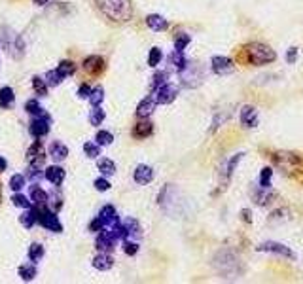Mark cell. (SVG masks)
I'll list each match as a JSON object with an SVG mask.
<instances>
[{
  "mask_svg": "<svg viewBox=\"0 0 303 284\" xmlns=\"http://www.w3.org/2000/svg\"><path fill=\"white\" fill-rule=\"evenodd\" d=\"M48 152H46V146H44V142H42V138H34V142L27 148L25 152V159L27 163H34V165H40V167H46L44 163H46V156Z\"/></svg>",
  "mask_w": 303,
  "mask_h": 284,
  "instance_id": "8992f818",
  "label": "cell"
},
{
  "mask_svg": "<svg viewBox=\"0 0 303 284\" xmlns=\"http://www.w3.org/2000/svg\"><path fill=\"white\" fill-rule=\"evenodd\" d=\"M146 25H148L150 31H154V32H163V31H167L169 21L163 15H159V13H150L146 17Z\"/></svg>",
  "mask_w": 303,
  "mask_h": 284,
  "instance_id": "7402d4cb",
  "label": "cell"
},
{
  "mask_svg": "<svg viewBox=\"0 0 303 284\" xmlns=\"http://www.w3.org/2000/svg\"><path fill=\"white\" fill-rule=\"evenodd\" d=\"M156 104H158V100L156 97H146L138 102V106H136V116L142 120V118H150L154 112H156Z\"/></svg>",
  "mask_w": 303,
  "mask_h": 284,
  "instance_id": "603a6c76",
  "label": "cell"
},
{
  "mask_svg": "<svg viewBox=\"0 0 303 284\" xmlns=\"http://www.w3.org/2000/svg\"><path fill=\"white\" fill-rule=\"evenodd\" d=\"M273 161L279 165L286 174L303 173V158L292 152H279L273 156Z\"/></svg>",
  "mask_w": 303,
  "mask_h": 284,
  "instance_id": "277c9868",
  "label": "cell"
},
{
  "mask_svg": "<svg viewBox=\"0 0 303 284\" xmlns=\"http://www.w3.org/2000/svg\"><path fill=\"white\" fill-rule=\"evenodd\" d=\"M210 64H212V70L220 76H228L233 72V68H235V64L231 61L230 57H224V55H214L212 59H210Z\"/></svg>",
  "mask_w": 303,
  "mask_h": 284,
  "instance_id": "4fadbf2b",
  "label": "cell"
},
{
  "mask_svg": "<svg viewBox=\"0 0 303 284\" xmlns=\"http://www.w3.org/2000/svg\"><path fill=\"white\" fill-rule=\"evenodd\" d=\"M101 148H102V146H101L99 142H91V140H89V142H85L84 144V154L89 158V159H97L99 156H101Z\"/></svg>",
  "mask_w": 303,
  "mask_h": 284,
  "instance_id": "f35d334b",
  "label": "cell"
},
{
  "mask_svg": "<svg viewBox=\"0 0 303 284\" xmlns=\"http://www.w3.org/2000/svg\"><path fill=\"white\" fill-rule=\"evenodd\" d=\"M25 112L29 114V116H33V118H38V116H48L49 112L40 104V100L38 99H29L25 102Z\"/></svg>",
  "mask_w": 303,
  "mask_h": 284,
  "instance_id": "4316f807",
  "label": "cell"
},
{
  "mask_svg": "<svg viewBox=\"0 0 303 284\" xmlns=\"http://www.w3.org/2000/svg\"><path fill=\"white\" fill-rule=\"evenodd\" d=\"M190 42H192V36H190V34H186V32H180L178 36L174 38V50L184 51L188 46H190Z\"/></svg>",
  "mask_w": 303,
  "mask_h": 284,
  "instance_id": "ee69618b",
  "label": "cell"
},
{
  "mask_svg": "<svg viewBox=\"0 0 303 284\" xmlns=\"http://www.w3.org/2000/svg\"><path fill=\"white\" fill-rule=\"evenodd\" d=\"M13 102H15V91L10 86L0 87V108L8 110V108H12Z\"/></svg>",
  "mask_w": 303,
  "mask_h": 284,
  "instance_id": "484cf974",
  "label": "cell"
},
{
  "mask_svg": "<svg viewBox=\"0 0 303 284\" xmlns=\"http://www.w3.org/2000/svg\"><path fill=\"white\" fill-rule=\"evenodd\" d=\"M17 275H19V279H21L23 283H31V281H34V279L38 277L36 263H33V261L21 263V265H19V269H17Z\"/></svg>",
  "mask_w": 303,
  "mask_h": 284,
  "instance_id": "cb8c5ba5",
  "label": "cell"
},
{
  "mask_svg": "<svg viewBox=\"0 0 303 284\" xmlns=\"http://www.w3.org/2000/svg\"><path fill=\"white\" fill-rule=\"evenodd\" d=\"M169 64H172L178 72L180 70H184L186 66H188V59H186V55H184V51H178V50H174L172 53L169 55Z\"/></svg>",
  "mask_w": 303,
  "mask_h": 284,
  "instance_id": "1f68e13d",
  "label": "cell"
},
{
  "mask_svg": "<svg viewBox=\"0 0 303 284\" xmlns=\"http://www.w3.org/2000/svg\"><path fill=\"white\" fill-rule=\"evenodd\" d=\"M91 265L97 271H110L114 267V258L110 256V252H99L97 256L91 259Z\"/></svg>",
  "mask_w": 303,
  "mask_h": 284,
  "instance_id": "d6986e66",
  "label": "cell"
},
{
  "mask_svg": "<svg viewBox=\"0 0 303 284\" xmlns=\"http://www.w3.org/2000/svg\"><path fill=\"white\" fill-rule=\"evenodd\" d=\"M19 223L25 229H33L38 223V209L33 205L31 209H23V212L19 214Z\"/></svg>",
  "mask_w": 303,
  "mask_h": 284,
  "instance_id": "44dd1931",
  "label": "cell"
},
{
  "mask_svg": "<svg viewBox=\"0 0 303 284\" xmlns=\"http://www.w3.org/2000/svg\"><path fill=\"white\" fill-rule=\"evenodd\" d=\"M87 227H89V231H91V233H99V231H102L106 225H104V222H102L99 216H95V218L89 222V225H87Z\"/></svg>",
  "mask_w": 303,
  "mask_h": 284,
  "instance_id": "681fc988",
  "label": "cell"
},
{
  "mask_svg": "<svg viewBox=\"0 0 303 284\" xmlns=\"http://www.w3.org/2000/svg\"><path fill=\"white\" fill-rule=\"evenodd\" d=\"M99 12L116 23H125L133 17L131 0H95Z\"/></svg>",
  "mask_w": 303,
  "mask_h": 284,
  "instance_id": "6da1fadb",
  "label": "cell"
},
{
  "mask_svg": "<svg viewBox=\"0 0 303 284\" xmlns=\"http://www.w3.org/2000/svg\"><path fill=\"white\" fill-rule=\"evenodd\" d=\"M49 197H48V207L51 210H55V212H59L63 207H65V201H63V195H61L59 188H55V189H51L48 191Z\"/></svg>",
  "mask_w": 303,
  "mask_h": 284,
  "instance_id": "f546056e",
  "label": "cell"
},
{
  "mask_svg": "<svg viewBox=\"0 0 303 284\" xmlns=\"http://www.w3.org/2000/svg\"><path fill=\"white\" fill-rule=\"evenodd\" d=\"M116 243H118V239H116V235L112 233V229H110V227H104L102 231H99L97 233L95 248H97L99 252H112V250L116 248Z\"/></svg>",
  "mask_w": 303,
  "mask_h": 284,
  "instance_id": "ba28073f",
  "label": "cell"
},
{
  "mask_svg": "<svg viewBox=\"0 0 303 284\" xmlns=\"http://www.w3.org/2000/svg\"><path fill=\"white\" fill-rule=\"evenodd\" d=\"M44 254H46V250H44V247L40 243H31L29 248H27V258L33 263H40L42 258H44Z\"/></svg>",
  "mask_w": 303,
  "mask_h": 284,
  "instance_id": "83f0119b",
  "label": "cell"
},
{
  "mask_svg": "<svg viewBox=\"0 0 303 284\" xmlns=\"http://www.w3.org/2000/svg\"><path fill=\"white\" fill-rule=\"evenodd\" d=\"M10 201H12L13 207H17V209H31V207H33V201H31V197H29V195H25V193H21V191H13L12 197H10Z\"/></svg>",
  "mask_w": 303,
  "mask_h": 284,
  "instance_id": "d6a6232c",
  "label": "cell"
},
{
  "mask_svg": "<svg viewBox=\"0 0 303 284\" xmlns=\"http://www.w3.org/2000/svg\"><path fill=\"white\" fill-rule=\"evenodd\" d=\"M44 178H46L53 188H61V184H63L65 178H67V173H65V169L61 167V163H53V165H48V167L44 169Z\"/></svg>",
  "mask_w": 303,
  "mask_h": 284,
  "instance_id": "9c48e42d",
  "label": "cell"
},
{
  "mask_svg": "<svg viewBox=\"0 0 303 284\" xmlns=\"http://www.w3.org/2000/svg\"><path fill=\"white\" fill-rule=\"evenodd\" d=\"M0 195H2V193H0Z\"/></svg>",
  "mask_w": 303,
  "mask_h": 284,
  "instance_id": "6f0895ef",
  "label": "cell"
},
{
  "mask_svg": "<svg viewBox=\"0 0 303 284\" xmlns=\"http://www.w3.org/2000/svg\"><path fill=\"white\" fill-rule=\"evenodd\" d=\"M93 186H95V189L97 191H108L110 188H112V184H110L108 176H99V178H95V182H93Z\"/></svg>",
  "mask_w": 303,
  "mask_h": 284,
  "instance_id": "7dc6e473",
  "label": "cell"
},
{
  "mask_svg": "<svg viewBox=\"0 0 303 284\" xmlns=\"http://www.w3.org/2000/svg\"><path fill=\"white\" fill-rule=\"evenodd\" d=\"M91 89H93V87L89 86V84H82V86L78 87V93H76V95H78V99L87 100L89 99V95H91Z\"/></svg>",
  "mask_w": 303,
  "mask_h": 284,
  "instance_id": "f907efd6",
  "label": "cell"
},
{
  "mask_svg": "<svg viewBox=\"0 0 303 284\" xmlns=\"http://www.w3.org/2000/svg\"><path fill=\"white\" fill-rule=\"evenodd\" d=\"M180 78L182 84L186 87H195L199 84V80H201V74L197 72V68H195L194 64H188L184 70H180Z\"/></svg>",
  "mask_w": 303,
  "mask_h": 284,
  "instance_id": "ffe728a7",
  "label": "cell"
},
{
  "mask_svg": "<svg viewBox=\"0 0 303 284\" xmlns=\"http://www.w3.org/2000/svg\"><path fill=\"white\" fill-rule=\"evenodd\" d=\"M271 178H273V169L271 167L262 169V173H260V188L262 189H269L271 188Z\"/></svg>",
  "mask_w": 303,
  "mask_h": 284,
  "instance_id": "60d3db41",
  "label": "cell"
},
{
  "mask_svg": "<svg viewBox=\"0 0 303 284\" xmlns=\"http://www.w3.org/2000/svg\"><path fill=\"white\" fill-rule=\"evenodd\" d=\"M167 78H169L167 70H158L156 74L152 76V89L156 91V89H159L161 86H165V84H167Z\"/></svg>",
  "mask_w": 303,
  "mask_h": 284,
  "instance_id": "b9f144b4",
  "label": "cell"
},
{
  "mask_svg": "<svg viewBox=\"0 0 303 284\" xmlns=\"http://www.w3.org/2000/svg\"><path fill=\"white\" fill-rule=\"evenodd\" d=\"M36 6H46V4H49V0H33Z\"/></svg>",
  "mask_w": 303,
  "mask_h": 284,
  "instance_id": "9f6ffc18",
  "label": "cell"
},
{
  "mask_svg": "<svg viewBox=\"0 0 303 284\" xmlns=\"http://www.w3.org/2000/svg\"><path fill=\"white\" fill-rule=\"evenodd\" d=\"M154 176H156V173H154V169H152L150 165H136L133 171V180H135V184H138V186L150 184V182L154 180Z\"/></svg>",
  "mask_w": 303,
  "mask_h": 284,
  "instance_id": "9a60e30c",
  "label": "cell"
},
{
  "mask_svg": "<svg viewBox=\"0 0 303 284\" xmlns=\"http://www.w3.org/2000/svg\"><path fill=\"white\" fill-rule=\"evenodd\" d=\"M97 171L102 176H114L116 174V163L110 158H102V159L97 161Z\"/></svg>",
  "mask_w": 303,
  "mask_h": 284,
  "instance_id": "4dcf8cb0",
  "label": "cell"
},
{
  "mask_svg": "<svg viewBox=\"0 0 303 284\" xmlns=\"http://www.w3.org/2000/svg\"><path fill=\"white\" fill-rule=\"evenodd\" d=\"M89 102H91V106H101L102 104V100H104V89L101 86H95L91 89V95H89Z\"/></svg>",
  "mask_w": 303,
  "mask_h": 284,
  "instance_id": "ab89813d",
  "label": "cell"
},
{
  "mask_svg": "<svg viewBox=\"0 0 303 284\" xmlns=\"http://www.w3.org/2000/svg\"><path fill=\"white\" fill-rule=\"evenodd\" d=\"M51 124H53V120H51V116H38V118H33L31 120V124H29V133L33 138H44V136L49 135V131H51Z\"/></svg>",
  "mask_w": 303,
  "mask_h": 284,
  "instance_id": "52a82bcc",
  "label": "cell"
},
{
  "mask_svg": "<svg viewBox=\"0 0 303 284\" xmlns=\"http://www.w3.org/2000/svg\"><path fill=\"white\" fill-rule=\"evenodd\" d=\"M38 209V225H42L46 231L51 233H63V223L55 210H51L48 205H40Z\"/></svg>",
  "mask_w": 303,
  "mask_h": 284,
  "instance_id": "5b68a950",
  "label": "cell"
},
{
  "mask_svg": "<svg viewBox=\"0 0 303 284\" xmlns=\"http://www.w3.org/2000/svg\"><path fill=\"white\" fill-rule=\"evenodd\" d=\"M258 120H260V114L256 110V106L252 104H246L241 108V124L244 127H256L258 125Z\"/></svg>",
  "mask_w": 303,
  "mask_h": 284,
  "instance_id": "ac0fdd59",
  "label": "cell"
},
{
  "mask_svg": "<svg viewBox=\"0 0 303 284\" xmlns=\"http://www.w3.org/2000/svg\"><path fill=\"white\" fill-rule=\"evenodd\" d=\"M82 68H84L87 74L99 76L104 72L106 63H104V59H102L101 55H89V57H85L84 63H82Z\"/></svg>",
  "mask_w": 303,
  "mask_h": 284,
  "instance_id": "30bf717a",
  "label": "cell"
},
{
  "mask_svg": "<svg viewBox=\"0 0 303 284\" xmlns=\"http://www.w3.org/2000/svg\"><path fill=\"white\" fill-rule=\"evenodd\" d=\"M8 186H10V189H12V191H21L25 186H27V176L21 174V173L12 174V178H10Z\"/></svg>",
  "mask_w": 303,
  "mask_h": 284,
  "instance_id": "8d00e7d4",
  "label": "cell"
},
{
  "mask_svg": "<svg viewBox=\"0 0 303 284\" xmlns=\"http://www.w3.org/2000/svg\"><path fill=\"white\" fill-rule=\"evenodd\" d=\"M123 243V252L127 254V256H135L136 252H138V245L135 243V241H129V239H125V241H121Z\"/></svg>",
  "mask_w": 303,
  "mask_h": 284,
  "instance_id": "c3c4849f",
  "label": "cell"
},
{
  "mask_svg": "<svg viewBox=\"0 0 303 284\" xmlns=\"http://www.w3.org/2000/svg\"><path fill=\"white\" fill-rule=\"evenodd\" d=\"M0 46H2V50L6 51L12 59H17V61L23 59L25 42H23V38L19 36L12 27L4 25L0 29Z\"/></svg>",
  "mask_w": 303,
  "mask_h": 284,
  "instance_id": "7a4b0ae2",
  "label": "cell"
},
{
  "mask_svg": "<svg viewBox=\"0 0 303 284\" xmlns=\"http://www.w3.org/2000/svg\"><path fill=\"white\" fill-rule=\"evenodd\" d=\"M44 80H46V84H48L49 87H57L63 84V76H61V72L57 70V68H53V70H48L46 72V76H44Z\"/></svg>",
  "mask_w": 303,
  "mask_h": 284,
  "instance_id": "74e56055",
  "label": "cell"
},
{
  "mask_svg": "<svg viewBox=\"0 0 303 284\" xmlns=\"http://www.w3.org/2000/svg\"><path fill=\"white\" fill-rule=\"evenodd\" d=\"M48 156L53 163H63V161L68 158V146L61 140H53L48 146Z\"/></svg>",
  "mask_w": 303,
  "mask_h": 284,
  "instance_id": "5bb4252c",
  "label": "cell"
},
{
  "mask_svg": "<svg viewBox=\"0 0 303 284\" xmlns=\"http://www.w3.org/2000/svg\"><path fill=\"white\" fill-rule=\"evenodd\" d=\"M76 63L74 61H68V59H63V61L57 64V70L61 72V76L63 78H70V76L76 74Z\"/></svg>",
  "mask_w": 303,
  "mask_h": 284,
  "instance_id": "e575fe53",
  "label": "cell"
},
{
  "mask_svg": "<svg viewBox=\"0 0 303 284\" xmlns=\"http://www.w3.org/2000/svg\"><path fill=\"white\" fill-rule=\"evenodd\" d=\"M241 156H242V154H235V156H233V159L228 163V169H226V180H228L231 174H233L235 167H237V163H239V159H241Z\"/></svg>",
  "mask_w": 303,
  "mask_h": 284,
  "instance_id": "816d5d0a",
  "label": "cell"
},
{
  "mask_svg": "<svg viewBox=\"0 0 303 284\" xmlns=\"http://www.w3.org/2000/svg\"><path fill=\"white\" fill-rule=\"evenodd\" d=\"M242 218H244L246 222H252V218H250V210H242Z\"/></svg>",
  "mask_w": 303,
  "mask_h": 284,
  "instance_id": "11a10c76",
  "label": "cell"
},
{
  "mask_svg": "<svg viewBox=\"0 0 303 284\" xmlns=\"http://www.w3.org/2000/svg\"><path fill=\"white\" fill-rule=\"evenodd\" d=\"M123 222V225L127 227V231H129V235L133 237V235H138L140 233V223L136 222L135 218H125V220H121Z\"/></svg>",
  "mask_w": 303,
  "mask_h": 284,
  "instance_id": "bcb514c9",
  "label": "cell"
},
{
  "mask_svg": "<svg viewBox=\"0 0 303 284\" xmlns=\"http://www.w3.org/2000/svg\"><path fill=\"white\" fill-rule=\"evenodd\" d=\"M97 216L104 222L106 227H112V225H116V223L120 222V214H118V210H116L114 205H104L102 209L99 210Z\"/></svg>",
  "mask_w": 303,
  "mask_h": 284,
  "instance_id": "e0dca14e",
  "label": "cell"
},
{
  "mask_svg": "<svg viewBox=\"0 0 303 284\" xmlns=\"http://www.w3.org/2000/svg\"><path fill=\"white\" fill-rule=\"evenodd\" d=\"M95 142H99L101 146H110L114 142V135L110 131L101 129V131H97V135H95Z\"/></svg>",
  "mask_w": 303,
  "mask_h": 284,
  "instance_id": "7bdbcfd3",
  "label": "cell"
},
{
  "mask_svg": "<svg viewBox=\"0 0 303 284\" xmlns=\"http://www.w3.org/2000/svg\"><path fill=\"white\" fill-rule=\"evenodd\" d=\"M104 118H106V112L102 110L101 106H93L91 112H89V124L93 125V127H99L104 122Z\"/></svg>",
  "mask_w": 303,
  "mask_h": 284,
  "instance_id": "d590c367",
  "label": "cell"
},
{
  "mask_svg": "<svg viewBox=\"0 0 303 284\" xmlns=\"http://www.w3.org/2000/svg\"><path fill=\"white\" fill-rule=\"evenodd\" d=\"M31 86H33L34 95H38V97H48L49 86L46 84V80H44L42 76H33V78H31Z\"/></svg>",
  "mask_w": 303,
  "mask_h": 284,
  "instance_id": "f1b7e54d",
  "label": "cell"
},
{
  "mask_svg": "<svg viewBox=\"0 0 303 284\" xmlns=\"http://www.w3.org/2000/svg\"><path fill=\"white\" fill-rule=\"evenodd\" d=\"M258 250H260V252H271V254H280V256H284V258H294V256H296L286 245L277 243V241H266V243H262V245L258 247Z\"/></svg>",
  "mask_w": 303,
  "mask_h": 284,
  "instance_id": "8fae6325",
  "label": "cell"
},
{
  "mask_svg": "<svg viewBox=\"0 0 303 284\" xmlns=\"http://www.w3.org/2000/svg\"><path fill=\"white\" fill-rule=\"evenodd\" d=\"M163 59V51L159 50V48H152L150 50V55H148V64L152 66V68H156L159 63Z\"/></svg>",
  "mask_w": 303,
  "mask_h": 284,
  "instance_id": "f6af8a7d",
  "label": "cell"
},
{
  "mask_svg": "<svg viewBox=\"0 0 303 284\" xmlns=\"http://www.w3.org/2000/svg\"><path fill=\"white\" fill-rule=\"evenodd\" d=\"M6 171H8V159L4 156H0V174L6 173Z\"/></svg>",
  "mask_w": 303,
  "mask_h": 284,
  "instance_id": "db71d44e",
  "label": "cell"
},
{
  "mask_svg": "<svg viewBox=\"0 0 303 284\" xmlns=\"http://www.w3.org/2000/svg\"><path fill=\"white\" fill-rule=\"evenodd\" d=\"M29 197H31L34 207H40V205H48L49 193L38 182H31V186H29Z\"/></svg>",
  "mask_w": 303,
  "mask_h": 284,
  "instance_id": "2e32d148",
  "label": "cell"
},
{
  "mask_svg": "<svg viewBox=\"0 0 303 284\" xmlns=\"http://www.w3.org/2000/svg\"><path fill=\"white\" fill-rule=\"evenodd\" d=\"M44 169H46V167L29 163V169H27V174H25L27 180H31V182H40V180H44Z\"/></svg>",
  "mask_w": 303,
  "mask_h": 284,
  "instance_id": "836d02e7",
  "label": "cell"
},
{
  "mask_svg": "<svg viewBox=\"0 0 303 284\" xmlns=\"http://www.w3.org/2000/svg\"><path fill=\"white\" fill-rule=\"evenodd\" d=\"M286 61L288 64H294V63L298 61V48H290L288 53H286Z\"/></svg>",
  "mask_w": 303,
  "mask_h": 284,
  "instance_id": "f5cc1de1",
  "label": "cell"
},
{
  "mask_svg": "<svg viewBox=\"0 0 303 284\" xmlns=\"http://www.w3.org/2000/svg\"><path fill=\"white\" fill-rule=\"evenodd\" d=\"M152 133H154V124L148 122L146 118H142V122H138L133 127L135 138H148V136H152Z\"/></svg>",
  "mask_w": 303,
  "mask_h": 284,
  "instance_id": "d4e9b609",
  "label": "cell"
},
{
  "mask_svg": "<svg viewBox=\"0 0 303 284\" xmlns=\"http://www.w3.org/2000/svg\"><path fill=\"white\" fill-rule=\"evenodd\" d=\"M176 95H178V87L172 86V84H165V86H161L159 89H156V100H158V104H170L172 100L176 99Z\"/></svg>",
  "mask_w": 303,
  "mask_h": 284,
  "instance_id": "7c38bea8",
  "label": "cell"
},
{
  "mask_svg": "<svg viewBox=\"0 0 303 284\" xmlns=\"http://www.w3.org/2000/svg\"><path fill=\"white\" fill-rule=\"evenodd\" d=\"M244 53H246V61L250 64H254V66H262V64H267V63L277 61L275 50H271L267 44H262V42H250L244 48Z\"/></svg>",
  "mask_w": 303,
  "mask_h": 284,
  "instance_id": "3957f363",
  "label": "cell"
}]
</instances>
